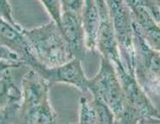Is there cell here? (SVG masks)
<instances>
[{
  "instance_id": "6da1fadb",
  "label": "cell",
  "mask_w": 160,
  "mask_h": 124,
  "mask_svg": "<svg viewBox=\"0 0 160 124\" xmlns=\"http://www.w3.org/2000/svg\"><path fill=\"white\" fill-rule=\"evenodd\" d=\"M37 60L46 67H57L75 58L59 25L54 20L48 24L24 30Z\"/></svg>"
},
{
  "instance_id": "7a4b0ae2",
  "label": "cell",
  "mask_w": 160,
  "mask_h": 124,
  "mask_svg": "<svg viewBox=\"0 0 160 124\" xmlns=\"http://www.w3.org/2000/svg\"><path fill=\"white\" fill-rule=\"evenodd\" d=\"M49 83L29 69L23 79V104L19 119L26 123H54L56 114L49 103Z\"/></svg>"
},
{
  "instance_id": "3957f363",
  "label": "cell",
  "mask_w": 160,
  "mask_h": 124,
  "mask_svg": "<svg viewBox=\"0 0 160 124\" xmlns=\"http://www.w3.org/2000/svg\"><path fill=\"white\" fill-rule=\"evenodd\" d=\"M88 90L94 97L108 105L118 122H124L132 108L129 107L122 84L108 59L103 57L99 73L94 79L89 80Z\"/></svg>"
},
{
  "instance_id": "277c9868",
  "label": "cell",
  "mask_w": 160,
  "mask_h": 124,
  "mask_svg": "<svg viewBox=\"0 0 160 124\" xmlns=\"http://www.w3.org/2000/svg\"><path fill=\"white\" fill-rule=\"evenodd\" d=\"M81 60L73 58L66 64L57 67H46L38 61L32 64L31 68L46 80L49 83H66L80 89L83 93L88 90L89 80L86 79L81 67Z\"/></svg>"
},
{
  "instance_id": "5b68a950",
  "label": "cell",
  "mask_w": 160,
  "mask_h": 124,
  "mask_svg": "<svg viewBox=\"0 0 160 124\" xmlns=\"http://www.w3.org/2000/svg\"><path fill=\"white\" fill-rule=\"evenodd\" d=\"M60 29L74 57L82 60L86 54L87 45L81 14L72 11H63Z\"/></svg>"
},
{
  "instance_id": "8992f818",
  "label": "cell",
  "mask_w": 160,
  "mask_h": 124,
  "mask_svg": "<svg viewBox=\"0 0 160 124\" xmlns=\"http://www.w3.org/2000/svg\"><path fill=\"white\" fill-rule=\"evenodd\" d=\"M0 26L1 45L6 46L19 54L30 67L38 62L32 50V45L23 31L24 29L16 28L4 19H1Z\"/></svg>"
},
{
  "instance_id": "52a82bcc",
  "label": "cell",
  "mask_w": 160,
  "mask_h": 124,
  "mask_svg": "<svg viewBox=\"0 0 160 124\" xmlns=\"http://www.w3.org/2000/svg\"><path fill=\"white\" fill-rule=\"evenodd\" d=\"M81 17L85 31L87 49L93 50L98 46L100 26V12L97 0H84Z\"/></svg>"
},
{
  "instance_id": "ba28073f",
  "label": "cell",
  "mask_w": 160,
  "mask_h": 124,
  "mask_svg": "<svg viewBox=\"0 0 160 124\" xmlns=\"http://www.w3.org/2000/svg\"><path fill=\"white\" fill-rule=\"evenodd\" d=\"M80 122L81 123H97L98 116L93 102H89L85 97H81L80 102Z\"/></svg>"
},
{
  "instance_id": "9c48e42d",
  "label": "cell",
  "mask_w": 160,
  "mask_h": 124,
  "mask_svg": "<svg viewBox=\"0 0 160 124\" xmlns=\"http://www.w3.org/2000/svg\"><path fill=\"white\" fill-rule=\"evenodd\" d=\"M40 1L47 10L50 16L52 17V20L55 21L60 27L61 16L63 12L61 0H40Z\"/></svg>"
},
{
  "instance_id": "30bf717a",
  "label": "cell",
  "mask_w": 160,
  "mask_h": 124,
  "mask_svg": "<svg viewBox=\"0 0 160 124\" xmlns=\"http://www.w3.org/2000/svg\"><path fill=\"white\" fill-rule=\"evenodd\" d=\"M0 12H1V19H4L6 22L15 26L18 29H23L12 17V6L9 0H0Z\"/></svg>"
},
{
  "instance_id": "8fae6325",
  "label": "cell",
  "mask_w": 160,
  "mask_h": 124,
  "mask_svg": "<svg viewBox=\"0 0 160 124\" xmlns=\"http://www.w3.org/2000/svg\"><path fill=\"white\" fill-rule=\"evenodd\" d=\"M84 0H61L63 11H72L81 14Z\"/></svg>"
}]
</instances>
